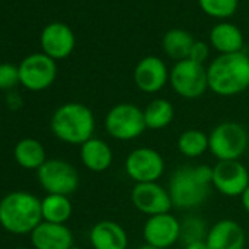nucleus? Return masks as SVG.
<instances>
[{
  "label": "nucleus",
  "instance_id": "nucleus-1",
  "mask_svg": "<svg viewBox=\"0 0 249 249\" xmlns=\"http://www.w3.org/2000/svg\"><path fill=\"white\" fill-rule=\"evenodd\" d=\"M213 188V166L196 164L176 169L167 185L173 208L189 211L201 207Z\"/></svg>",
  "mask_w": 249,
  "mask_h": 249
},
{
  "label": "nucleus",
  "instance_id": "nucleus-2",
  "mask_svg": "<svg viewBox=\"0 0 249 249\" xmlns=\"http://www.w3.org/2000/svg\"><path fill=\"white\" fill-rule=\"evenodd\" d=\"M208 89L221 97H233L249 88V56L243 52L220 54L207 68Z\"/></svg>",
  "mask_w": 249,
  "mask_h": 249
},
{
  "label": "nucleus",
  "instance_id": "nucleus-3",
  "mask_svg": "<svg viewBox=\"0 0 249 249\" xmlns=\"http://www.w3.org/2000/svg\"><path fill=\"white\" fill-rule=\"evenodd\" d=\"M50 126L57 140L72 145H82L94 137L95 117L88 106L66 103L53 113Z\"/></svg>",
  "mask_w": 249,
  "mask_h": 249
},
{
  "label": "nucleus",
  "instance_id": "nucleus-4",
  "mask_svg": "<svg viewBox=\"0 0 249 249\" xmlns=\"http://www.w3.org/2000/svg\"><path fill=\"white\" fill-rule=\"evenodd\" d=\"M41 221V201L33 194L12 192L0 201V224L11 233H31Z\"/></svg>",
  "mask_w": 249,
  "mask_h": 249
},
{
  "label": "nucleus",
  "instance_id": "nucleus-5",
  "mask_svg": "<svg viewBox=\"0 0 249 249\" xmlns=\"http://www.w3.org/2000/svg\"><path fill=\"white\" fill-rule=\"evenodd\" d=\"M210 153L217 161H237L249 147V134L243 124L226 120L208 134Z\"/></svg>",
  "mask_w": 249,
  "mask_h": 249
},
{
  "label": "nucleus",
  "instance_id": "nucleus-6",
  "mask_svg": "<svg viewBox=\"0 0 249 249\" xmlns=\"http://www.w3.org/2000/svg\"><path fill=\"white\" fill-rule=\"evenodd\" d=\"M104 128L113 140H137L147 131L144 110L132 103L114 104L104 117Z\"/></svg>",
  "mask_w": 249,
  "mask_h": 249
},
{
  "label": "nucleus",
  "instance_id": "nucleus-7",
  "mask_svg": "<svg viewBox=\"0 0 249 249\" xmlns=\"http://www.w3.org/2000/svg\"><path fill=\"white\" fill-rule=\"evenodd\" d=\"M169 82L173 91L186 100H195L208 89L207 68L191 59L176 62L170 71Z\"/></svg>",
  "mask_w": 249,
  "mask_h": 249
},
{
  "label": "nucleus",
  "instance_id": "nucleus-8",
  "mask_svg": "<svg viewBox=\"0 0 249 249\" xmlns=\"http://www.w3.org/2000/svg\"><path fill=\"white\" fill-rule=\"evenodd\" d=\"M124 172L134 183L159 182L166 170L163 156L150 147H138L124 159Z\"/></svg>",
  "mask_w": 249,
  "mask_h": 249
},
{
  "label": "nucleus",
  "instance_id": "nucleus-9",
  "mask_svg": "<svg viewBox=\"0 0 249 249\" xmlns=\"http://www.w3.org/2000/svg\"><path fill=\"white\" fill-rule=\"evenodd\" d=\"M37 172L40 185L49 194L69 196L79 186V175L76 169L65 160H47Z\"/></svg>",
  "mask_w": 249,
  "mask_h": 249
},
{
  "label": "nucleus",
  "instance_id": "nucleus-10",
  "mask_svg": "<svg viewBox=\"0 0 249 249\" xmlns=\"http://www.w3.org/2000/svg\"><path fill=\"white\" fill-rule=\"evenodd\" d=\"M57 75L56 62L43 53H36L22 60L19 65V82L31 91L49 88Z\"/></svg>",
  "mask_w": 249,
  "mask_h": 249
},
{
  "label": "nucleus",
  "instance_id": "nucleus-11",
  "mask_svg": "<svg viewBox=\"0 0 249 249\" xmlns=\"http://www.w3.org/2000/svg\"><path fill=\"white\" fill-rule=\"evenodd\" d=\"M131 201L134 207L147 217L166 214L173 208L167 188L159 182L135 183L131 189Z\"/></svg>",
  "mask_w": 249,
  "mask_h": 249
},
{
  "label": "nucleus",
  "instance_id": "nucleus-12",
  "mask_svg": "<svg viewBox=\"0 0 249 249\" xmlns=\"http://www.w3.org/2000/svg\"><path fill=\"white\" fill-rule=\"evenodd\" d=\"M249 186V172L240 160L217 161L213 166V188L229 198L240 196Z\"/></svg>",
  "mask_w": 249,
  "mask_h": 249
},
{
  "label": "nucleus",
  "instance_id": "nucleus-13",
  "mask_svg": "<svg viewBox=\"0 0 249 249\" xmlns=\"http://www.w3.org/2000/svg\"><path fill=\"white\" fill-rule=\"evenodd\" d=\"M145 243L159 249H169L180 240V220L172 213L148 217L142 227Z\"/></svg>",
  "mask_w": 249,
  "mask_h": 249
},
{
  "label": "nucleus",
  "instance_id": "nucleus-14",
  "mask_svg": "<svg viewBox=\"0 0 249 249\" xmlns=\"http://www.w3.org/2000/svg\"><path fill=\"white\" fill-rule=\"evenodd\" d=\"M170 71L166 63L157 56H147L138 62L134 71V81L140 91L156 94L169 82Z\"/></svg>",
  "mask_w": 249,
  "mask_h": 249
},
{
  "label": "nucleus",
  "instance_id": "nucleus-15",
  "mask_svg": "<svg viewBox=\"0 0 249 249\" xmlns=\"http://www.w3.org/2000/svg\"><path fill=\"white\" fill-rule=\"evenodd\" d=\"M205 242L208 249H245L248 233L239 221L223 218L210 227Z\"/></svg>",
  "mask_w": 249,
  "mask_h": 249
},
{
  "label": "nucleus",
  "instance_id": "nucleus-16",
  "mask_svg": "<svg viewBox=\"0 0 249 249\" xmlns=\"http://www.w3.org/2000/svg\"><path fill=\"white\" fill-rule=\"evenodd\" d=\"M41 47L44 54L53 60L68 57L75 47V36L72 30L60 22L47 25L41 33Z\"/></svg>",
  "mask_w": 249,
  "mask_h": 249
},
{
  "label": "nucleus",
  "instance_id": "nucleus-17",
  "mask_svg": "<svg viewBox=\"0 0 249 249\" xmlns=\"http://www.w3.org/2000/svg\"><path fill=\"white\" fill-rule=\"evenodd\" d=\"M31 242L36 249H71L73 234L65 224L41 221L31 231Z\"/></svg>",
  "mask_w": 249,
  "mask_h": 249
},
{
  "label": "nucleus",
  "instance_id": "nucleus-18",
  "mask_svg": "<svg viewBox=\"0 0 249 249\" xmlns=\"http://www.w3.org/2000/svg\"><path fill=\"white\" fill-rule=\"evenodd\" d=\"M89 243L94 249H126L129 237L117 221L101 220L91 227Z\"/></svg>",
  "mask_w": 249,
  "mask_h": 249
},
{
  "label": "nucleus",
  "instance_id": "nucleus-19",
  "mask_svg": "<svg viewBox=\"0 0 249 249\" xmlns=\"http://www.w3.org/2000/svg\"><path fill=\"white\" fill-rule=\"evenodd\" d=\"M79 156L82 164L88 170L95 173L106 172L113 163V151L110 145L104 140L95 137H92L81 145Z\"/></svg>",
  "mask_w": 249,
  "mask_h": 249
},
{
  "label": "nucleus",
  "instance_id": "nucleus-20",
  "mask_svg": "<svg viewBox=\"0 0 249 249\" xmlns=\"http://www.w3.org/2000/svg\"><path fill=\"white\" fill-rule=\"evenodd\" d=\"M210 41L220 54L239 53L243 49V34L236 25L229 22L217 24L210 33Z\"/></svg>",
  "mask_w": 249,
  "mask_h": 249
},
{
  "label": "nucleus",
  "instance_id": "nucleus-21",
  "mask_svg": "<svg viewBox=\"0 0 249 249\" xmlns=\"http://www.w3.org/2000/svg\"><path fill=\"white\" fill-rule=\"evenodd\" d=\"M144 110V119L147 129L161 131L167 128L175 119V106L166 98H154L150 101Z\"/></svg>",
  "mask_w": 249,
  "mask_h": 249
},
{
  "label": "nucleus",
  "instance_id": "nucleus-22",
  "mask_svg": "<svg viewBox=\"0 0 249 249\" xmlns=\"http://www.w3.org/2000/svg\"><path fill=\"white\" fill-rule=\"evenodd\" d=\"M194 43L195 40L192 38L189 33H186L185 30L173 28L164 34L161 46H163L164 53L170 59L180 62V60L189 59V53H191Z\"/></svg>",
  "mask_w": 249,
  "mask_h": 249
},
{
  "label": "nucleus",
  "instance_id": "nucleus-23",
  "mask_svg": "<svg viewBox=\"0 0 249 249\" xmlns=\"http://www.w3.org/2000/svg\"><path fill=\"white\" fill-rule=\"evenodd\" d=\"M15 160L19 166L24 169H40L47 160H46V150L37 140L25 138L19 141L14 151Z\"/></svg>",
  "mask_w": 249,
  "mask_h": 249
},
{
  "label": "nucleus",
  "instance_id": "nucleus-24",
  "mask_svg": "<svg viewBox=\"0 0 249 249\" xmlns=\"http://www.w3.org/2000/svg\"><path fill=\"white\" fill-rule=\"evenodd\" d=\"M72 202L66 195L49 194L41 201L43 220L56 224H65L72 215Z\"/></svg>",
  "mask_w": 249,
  "mask_h": 249
},
{
  "label": "nucleus",
  "instance_id": "nucleus-25",
  "mask_svg": "<svg viewBox=\"0 0 249 249\" xmlns=\"http://www.w3.org/2000/svg\"><path fill=\"white\" fill-rule=\"evenodd\" d=\"M178 150L186 159H198L210 151L208 134L199 129H186L178 138Z\"/></svg>",
  "mask_w": 249,
  "mask_h": 249
},
{
  "label": "nucleus",
  "instance_id": "nucleus-26",
  "mask_svg": "<svg viewBox=\"0 0 249 249\" xmlns=\"http://www.w3.org/2000/svg\"><path fill=\"white\" fill-rule=\"evenodd\" d=\"M210 227L207 226V221L195 214H188L180 220V240L183 245L195 240H205L207 233Z\"/></svg>",
  "mask_w": 249,
  "mask_h": 249
},
{
  "label": "nucleus",
  "instance_id": "nucleus-27",
  "mask_svg": "<svg viewBox=\"0 0 249 249\" xmlns=\"http://www.w3.org/2000/svg\"><path fill=\"white\" fill-rule=\"evenodd\" d=\"M198 3L213 18H229L236 12L239 0H198Z\"/></svg>",
  "mask_w": 249,
  "mask_h": 249
},
{
  "label": "nucleus",
  "instance_id": "nucleus-28",
  "mask_svg": "<svg viewBox=\"0 0 249 249\" xmlns=\"http://www.w3.org/2000/svg\"><path fill=\"white\" fill-rule=\"evenodd\" d=\"M19 82V68L11 63L0 65V89H9Z\"/></svg>",
  "mask_w": 249,
  "mask_h": 249
},
{
  "label": "nucleus",
  "instance_id": "nucleus-29",
  "mask_svg": "<svg viewBox=\"0 0 249 249\" xmlns=\"http://www.w3.org/2000/svg\"><path fill=\"white\" fill-rule=\"evenodd\" d=\"M210 56V49L205 43L202 41H195L192 49H191V53H189V59L196 62V63H201L204 65V62L208 59Z\"/></svg>",
  "mask_w": 249,
  "mask_h": 249
},
{
  "label": "nucleus",
  "instance_id": "nucleus-30",
  "mask_svg": "<svg viewBox=\"0 0 249 249\" xmlns=\"http://www.w3.org/2000/svg\"><path fill=\"white\" fill-rule=\"evenodd\" d=\"M239 198H240V205H242V208L245 210V213L249 214V186L243 191V194H242Z\"/></svg>",
  "mask_w": 249,
  "mask_h": 249
},
{
  "label": "nucleus",
  "instance_id": "nucleus-31",
  "mask_svg": "<svg viewBox=\"0 0 249 249\" xmlns=\"http://www.w3.org/2000/svg\"><path fill=\"white\" fill-rule=\"evenodd\" d=\"M183 249H208V248H207L205 240H195V242H189L183 245Z\"/></svg>",
  "mask_w": 249,
  "mask_h": 249
},
{
  "label": "nucleus",
  "instance_id": "nucleus-32",
  "mask_svg": "<svg viewBox=\"0 0 249 249\" xmlns=\"http://www.w3.org/2000/svg\"><path fill=\"white\" fill-rule=\"evenodd\" d=\"M137 249H159V248H156L153 245H148V243H144V245H140Z\"/></svg>",
  "mask_w": 249,
  "mask_h": 249
},
{
  "label": "nucleus",
  "instance_id": "nucleus-33",
  "mask_svg": "<svg viewBox=\"0 0 249 249\" xmlns=\"http://www.w3.org/2000/svg\"><path fill=\"white\" fill-rule=\"evenodd\" d=\"M71 249H82V248H78V246H72Z\"/></svg>",
  "mask_w": 249,
  "mask_h": 249
},
{
  "label": "nucleus",
  "instance_id": "nucleus-34",
  "mask_svg": "<svg viewBox=\"0 0 249 249\" xmlns=\"http://www.w3.org/2000/svg\"><path fill=\"white\" fill-rule=\"evenodd\" d=\"M248 243H249V230H248Z\"/></svg>",
  "mask_w": 249,
  "mask_h": 249
},
{
  "label": "nucleus",
  "instance_id": "nucleus-35",
  "mask_svg": "<svg viewBox=\"0 0 249 249\" xmlns=\"http://www.w3.org/2000/svg\"><path fill=\"white\" fill-rule=\"evenodd\" d=\"M17 249H28V248H17Z\"/></svg>",
  "mask_w": 249,
  "mask_h": 249
}]
</instances>
